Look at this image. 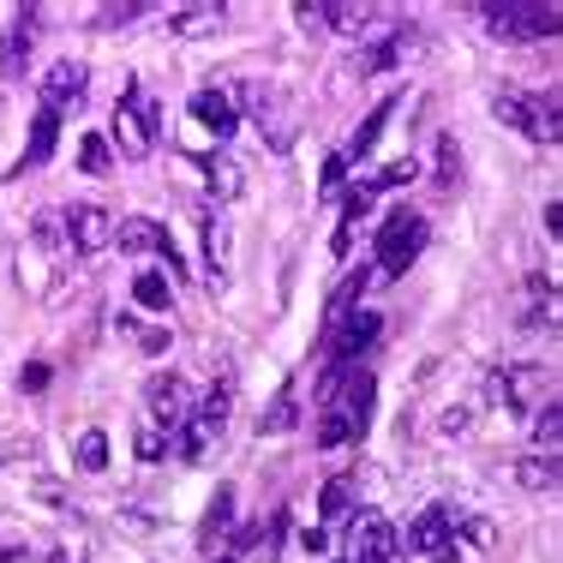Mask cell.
<instances>
[{"mask_svg":"<svg viewBox=\"0 0 563 563\" xmlns=\"http://www.w3.org/2000/svg\"><path fill=\"white\" fill-rule=\"evenodd\" d=\"M156 126H163V102H144L139 78H132L126 97H120V109H114V144L132 156V163H144L151 144H156Z\"/></svg>","mask_w":563,"mask_h":563,"instance_id":"1","label":"cell"},{"mask_svg":"<svg viewBox=\"0 0 563 563\" xmlns=\"http://www.w3.org/2000/svg\"><path fill=\"white\" fill-rule=\"evenodd\" d=\"M426 240H432V228H426L420 210H390V222L378 228V264H384V276L413 271V264H420V252H426Z\"/></svg>","mask_w":563,"mask_h":563,"instance_id":"2","label":"cell"},{"mask_svg":"<svg viewBox=\"0 0 563 563\" xmlns=\"http://www.w3.org/2000/svg\"><path fill=\"white\" fill-rule=\"evenodd\" d=\"M498 120L504 126H516L521 139H533V144H558V97H533V90H498Z\"/></svg>","mask_w":563,"mask_h":563,"instance_id":"3","label":"cell"},{"mask_svg":"<svg viewBox=\"0 0 563 563\" xmlns=\"http://www.w3.org/2000/svg\"><path fill=\"white\" fill-rule=\"evenodd\" d=\"M486 31L504 43H540L558 36V7H516V0H492L486 7Z\"/></svg>","mask_w":563,"mask_h":563,"instance_id":"4","label":"cell"},{"mask_svg":"<svg viewBox=\"0 0 563 563\" xmlns=\"http://www.w3.org/2000/svg\"><path fill=\"white\" fill-rule=\"evenodd\" d=\"M408 545L432 563H455L462 558V533H455V504H426L408 528Z\"/></svg>","mask_w":563,"mask_h":563,"instance_id":"5","label":"cell"},{"mask_svg":"<svg viewBox=\"0 0 563 563\" xmlns=\"http://www.w3.org/2000/svg\"><path fill=\"white\" fill-rule=\"evenodd\" d=\"M240 102H246L252 120H258L264 144H271V151H288L294 144V102L282 97L276 85H240Z\"/></svg>","mask_w":563,"mask_h":563,"instance_id":"6","label":"cell"},{"mask_svg":"<svg viewBox=\"0 0 563 563\" xmlns=\"http://www.w3.org/2000/svg\"><path fill=\"white\" fill-rule=\"evenodd\" d=\"M347 563H401V533L390 528V516L366 509L347 533Z\"/></svg>","mask_w":563,"mask_h":563,"instance_id":"7","label":"cell"},{"mask_svg":"<svg viewBox=\"0 0 563 563\" xmlns=\"http://www.w3.org/2000/svg\"><path fill=\"white\" fill-rule=\"evenodd\" d=\"M66 240H73V252H102L114 246V210L102 205H66Z\"/></svg>","mask_w":563,"mask_h":563,"instance_id":"8","label":"cell"},{"mask_svg":"<svg viewBox=\"0 0 563 563\" xmlns=\"http://www.w3.org/2000/svg\"><path fill=\"white\" fill-rule=\"evenodd\" d=\"M144 408H151V420L163 426V432H174L180 420H192L198 401H192V390H186L174 372H163V378H151V390H144Z\"/></svg>","mask_w":563,"mask_h":563,"instance_id":"9","label":"cell"},{"mask_svg":"<svg viewBox=\"0 0 563 563\" xmlns=\"http://www.w3.org/2000/svg\"><path fill=\"white\" fill-rule=\"evenodd\" d=\"M85 90H90V73L78 60H55L43 73V109H78V102H85Z\"/></svg>","mask_w":563,"mask_h":563,"instance_id":"10","label":"cell"},{"mask_svg":"<svg viewBox=\"0 0 563 563\" xmlns=\"http://www.w3.org/2000/svg\"><path fill=\"white\" fill-rule=\"evenodd\" d=\"M372 342H378V312H336V342H330V360L354 366Z\"/></svg>","mask_w":563,"mask_h":563,"instance_id":"11","label":"cell"},{"mask_svg":"<svg viewBox=\"0 0 563 563\" xmlns=\"http://www.w3.org/2000/svg\"><path fill=\"white\" fill-rule=\"evenodd\" d=\"M31 43H36V12L24 7V12H12L7 36H0V78H12V73H19L24 55H31Z\"/></svg>","mask_w":563,"mask_h":563,"instance_id":"12","label":"cell"},{"mask_svg":"<svg viewBox=\"0 0 563 563\" xmlns=\"http://www.w3.org/2000/svg\"><path fill=\"white\" fill-rule=\"evenodd\" d=\"M192 120L210 132V139H228V132L240 126V114H234V102H228V90H198V97H192Z\"/></svg>","mask_w":563,"mask_h":563,"instance_id":"13","label":"cell"},{"mask_svg":"<svg viewBox=\"0 0 563 563\" xmlns=\"http://www.w3.org/2000/svg\"><path fill=\"white\" fill-rule=\"evenodd\" d=\"M413 36H420V31H413L408 19H401V24H390V36H384V43L372 48L366 60H360V73H390V66H401V60L413 55Z\"/></svg>","mask_w":563,"mask_h":563,"instance_id":"14","label":"cell"},{"mask_svg":"<svg viewBox=\"0 0 563 563\" xmlns=\"http://www.w3.org/2000/svg\"><path fill=\"white\" fill-rule=\"evenodd\" d=\"M401 109V102L390 97V102H378V109H372L366 120H360V132H354V144H347V151H336L342 156V163H366V156H372V144H378V132L384 126H390V114Z\"/></svg>","mask_w":563,"mask_h":563,"instance_id":"15","label":"cell"},{"mask_svg":"<svg viewBox=\"0 0 563 563\" xmlns=\"http://www.w3.org/2000/svg\"><path fill=\"white\" fill-rule=\"evenodd\" d=\"M205 180H210V192H217V205H228V198L246 192V168H240V156H228V151L205 163Z\"/></svg>","mask_w":563,"mask_h":563,"instance_id":"16","label":"cell"},{"mask_svg":"<svg viewBox=\"0 0 563 563\" xmlns=\"http://www.w3.org/2000/svg\"><path fill=\"white\" fill-rule=\"evenodd\" d=\"M228 217H222V205H210V217H205V264H210V276H228Z\"/></svg>","mask_w":563,"mask_h":563,"instance_id":"17","label":"cell"},{"mask_svg":"<svg viewBox=\"0 0 563 563\" xmlns=\"http://www.w3.org/2000/svg\"><path fill=\"white\" fill-rule=\"evenodd\" d=\"M163 234H168V228H156L151 217L114 222V246H120V252H156V246H163Z\"/></svg>","mask_w":563,"mask_h":563,"instance_id":"18","label":"cell"},{"mask_svg":"<svg viewBox=\"0 0 563 563\" xmlns=\"http://www.w3.org/2000/svg\"><path fill=\"white\" fill-rule=\"evenodd\" d=\"M55 139H60V114L55 109H36V126H31V151H24V168H43L55 156Z\"/></svg>","mask_w":563,"mask_h":563,"instance_id":"19","label":"cell"},{"mask_svg":"<svg viewBox=\"0 0 563 563\" xmlns=\"http://www.w3.org/2000/svg\"><path fill=\"white\" fill-rule=\"evenodd\" d=\"M132 300H139L144 312H168V306H174V288L163 282V271H139V276H132Z\"/></svg>","mask_w":563,"mask_h":563,"instance_id":"20","label":"cell"},{"mask_svg":"<svg viewBox=\"0 0 563 563\" xmlns=\"http://www.w3.org/2000/svg\"><path fill=\"white\" fill-rule=\"evenodd\" d=\"M516 479L528 492H552L558 486V455H521L516 462Z\"/></svg>","mask_w":563,"mask_h":563,"instance_id":"21","label":"cell"},{"mask_svg":"<svg viewBox=\"0 0 563 563\" xmlns=\"http://www.w3.org/2000/svg\"><path fill=\"white\" fill-rule=\"evenodd\" d=\"M294 420H300V408H294V384H282V390H276V401H271V413L258 420V438H282Z\"/></svg>","mask_w":563,"mask_h":563,"instance_id":"22","label":"cell"},{"mask_svg":"<svg viewBox=\"0 0 563 563\" xmlns=\"http://www.w3.org/2000/svg\"><path fill=\"white\" fill-rule=\"evenodd\" d=\"M222 24V7H186L174 12V36H210Z\"/></svg>","mask_w":563,"mask_h":563,"instance_id":"23","label":"cell"},{"mask_svg":"<svg viewBox=\"0 0 563 563\" xmlns=\"http://www.w3.org/2000/svg\"><path fill=\"white\" fill-rule=\"evenodd\" d=\"M78 168H85V174H114V151H109L102 132H90V139L78 144Z\"/></svg>","mask_w":563,"mask_h":563,"instance_id":"24","label":"cell"},{"mask_svg":"<svg viewBox=\"0 0 563 563\" xmlns=\"http://www.w3.org/2000/svg\"><path fill=\"white\" fill-rule=\"evenodd\" d=\"M234 521V486H222L217 498H210V516H205V545L222 540V528Z\"/></svg>","mask_w":563,"mask_h":563,"instance_id":"25","label":"cell"},{"mask_svg":"<svg viewBox=\"0 0 563 563\" xmlns=\"http://www.w3.org/2000/svg\"><path fill=\"white\" fill-rule=\"evenodd\" d=\"M413 174H420V168H413L408 163V156H396V163H384L378 174H372V180L366 186H360V192H390V186H408L413 180Z\"/></svg>","mask_w":563,"mask_h":563,"instance_id":"26","label":"cell"},{"mask_svg":"<svg viewBox=\"0 0 563 563\" xmlns=\"http://www.w3.org/2000/svg\"><path fill=\"white\" fill-rule=\"evenodd\" d=\"M558 426H563L558 401H545V408L533 413V444H540V455H558Z\"/></svg>","mask_w":563,"mask_h":563,"instance_id":"27","label":"cell"},{"mask_svg":"<svg viewBox=\"0 0 563 563\" xmlns=\"http://www.w3.org/2000/svg\"><path fill=\"white\" fill-rule=\"evenodd\" d=\"M114 324H120V330H126V336H132V342H139V347H144V354H168V342H174V336H168V330H139V318H126V312H120V318H114Z\"/></svg>","mask_w":563,"mask_h":563,"instance_id":"28","label":"cell"},{"mask_svg":"<svg viewBox=\"0 0 563 563\" xmlns=\"http://www.w3.org/2000/svg\"><path fill=\"white\" fill-rule=\"evenodd\" d=\"M78 467H85V474H102V467H109V438H102V432L78 438Z\"/></svg>","mask_w":563,"mask_h":563,"instance_id":"29","label":"cell"},{"mask_svg":"<svg viewBox=\"0 0 563 563\" xmlns=\"http://www.w3.org/2000/svg\"><path fill=\"white\" fill-rule=\"evenodd\" d=\"M324 19H330V31L360 36V31H366V19H372V7H324Z\"/></svg>","mask_w":563,"mask_h":563,"instance_id":"30","label":"cell"},{"mask_svg":"<svg viewBox=\"0 0 563 563\" xmlns=\"http://www.w3.org/2000/svg\"><path fill=\"white\" fill-rule=\"evenodd\" d=\"M455 163H462V151H455V139H438V186H455V174H462Z\"/></svg>","mask_w":563,"mask_h":563,"instance_id":"31","label":"cell"},{"mask_svg":"<svg viewBox=\"0 0 563 563\" xmlns=\"http://www.w3.org/2000/svg\"><path fill=\"white\" fill-rule=\"evenodd\" d=\"M168 444H174V438H168V432H156V426H144V432H139V455H144V462H163Z\"/></svg>","mask_w":563,"mask_h":563,"instance_id":"32","label":"cell"},{"mask_svg":"<svg viewBox=\"0 0 563 563\" xmlns=\"http://www.w3.org/2000/svg\"><path fill=\"white\" fill-rule=\"evenodd\" d=\"M324 516H330V521L347 516V486H342V479H330V486H324Z\"/></svg>","mask_w":563,"mask_h":563,"instance_id":"33","label":"cell"},{"mask_svg":"<svg viewBox=\"0 0 563 563\" xmlns=\"http://www.w3.org/2000/svg\"><path fill=\"white\" fill-rule=\"evenodd\" d=\"M139 12H144V7H102V12H97V31H120V24L139 19Z\"/></svg>","mask_w":563,"mask_h":563,"instance_id":"34","label":"cell"},{"mask_svg":"<svg viewBox=\"0 0 563 563\" xmlns=\"http://www.w3.org/2000/svg\"><path fill=\"white\" fill-rule=\"evenodd\" d=\"M467 420H474V413H467V401H455L450 413H438V432H444V438L450 432H467Z\"/></svg>","mask_w":563,"mask_h":563,"instance_id":"35","label":"cell"},{"mask_svg":"<svg viewBox=\"0 0 563 563\" xmlns=\"http://www.w3.org/2000/svg\"><path fill=\"white\" fill-rule=\"evenodd\" d=\"M342 174H347V163H342V156H330V163H324V192H336Z\"/></svg>","mask_w":563,"mask_h":563,"instance_id":"36","label":"cell"},{"mask_svg":"<svg viewBox=\"0 0 563 563\" xmlns=\"http://www.w3.org/2000/svg\"><path fill=\"white\" fill-rule=\"evenodd\" d=\"M43 384H48V366H43V360H36V366L24 372V390H43Z\"/></svg>","mask_w":563,"mask_h":563,"instance_id":"37","label":"cell"},{"mask_svg":"<svg viewBox=\"0 0 563 563\" xmlns=\"http://www.w3.org/2000/svg\"><path fill=\"white\" fill-rule=\"evenodd\" d=\"M12 558H19V545H7V540H0V563H12Z\"/></svg>","mask_w":563,"mask_h":563,"instance_id":"38","label":"cell"},{"mask_svg":"<svg viewBox=\"0 0 563 563\" xmlns=\"http://www.w3.org/2000/svg\"><path fill=\"white\" fill-rule=\"evenodd\" d=\"M217 563H240V558H228V552H222V558H217Z\"/></svg>","mask_w":563,"mask_h":563,"instance_id":"39","label":"cell"},{"mask_svg":"<svg viewBox=\"0 0 563 563\" xmlns=\"http://www.w3.org/2000/svg\"><path fill=\"white\" fill-rule=\"evenodd\" d=\"M55 563H66V558H55Z\"/></svg>","mask_w":563,"mask_h":563,"instance_id":"40","label":"cell"}]
</instances>
